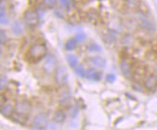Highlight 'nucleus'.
Here are the masks:
<instances>
[{"label":"nucleus","instance_id":"obj_1","mask_svg":"<svg viewBox=\"0 0 157 130\" xmlns=\"http://www.w3.org/2000/svg\"><path fill=\"white\" fill-rule=\"evenodd\" d=\"M47 52V49L46 46L43 44H35L33 45L27 53V57L30 61L32 62H36L39 61L41 58H43L45 56V54Z\"/></svg>","mask_w":157,"mask_h":130},{"label":"nucleus","instance_id":"obj_2","mask_svg":"<svg viewBox=\"0 0 157 130\" xmlns=\"http://www.w3.org/2000/svg\"><path fill=\"white\" fill-rule=\"evenodd\" d=\"M14 111L21 115L27 116L31 111V105L26 100H20L17 101L14 106Z\"/></svg>","mask_w":157,"mask_h":130},{"label":"nucleus","instance_id":"obj_3","mask_svg":"<svg viewBox=\"0 0 157 130\" xmlns=\"http://www.w3.org/2000/svg\"><path fill=\"white\" fill-rule=\"evenodd\" d=\"M67 82V75L66 73V69L62 67H58L55 68V82L60 85L64 86Z\"/></svg>","mask_w":157,"mask_h":130},{"label":"nucleus","instance_id":"obj_4","mask_svg":"<svg viewBox=\"0 0 157 130\" xmlns=\"http://www.w3.org/2000/svg\"><path fill=\"white\" fill-rule=\"evenodd\" d=\"M48 115L44 113H37L34 117V126L32 128H43L48 124Z\"/></svg>","mask_w":157,"mask_h":130},{"label":"nucleus","instance_id":"obj_5","mask_svg":"<svg viewBox=\"0 0 157 130\" xmlns=\"http://www.w3.org/2000/svg\"><path fill=\"white\" fill-rule=\"evenodd\" d=\"M56 68V58L53 56L52 54L47 55V57L44 61L43 64V69L46 73L51 74L53 71H55Z\"/></svg>","mask_w":157,"mask_h":130},{"label":"nucleus","instance_id":"obj_6","mask_svg":"<svg viewBox=\"0 0 157 130\" xmlns=\"http://www.w3.org/2000/svg\"><path fill=\"white\" fill-rule=\"evenodd\" d=\"M121 71L123 73V75L126 78V79H130V77L132 76L133 73V67H132V63L128 58H124L122 60L121 65Z\"/></svg>","mask_w":157,"mask_h":130},{"label":"nucleus","instance_id":"obj_7","mask_svg":"<svg viewBox=\"0 0 157 130\" xmlns=\"http://www.w3.org/2000/svg\"><path fill=\"white\" fill-rule=\"evenodd\" d=\"M139 21H140V27L143 28L144 30L146 31H152L154 30V25L153 23L149 19L148 17H146L143 13H140L139 15Z\"/></svg>","mask_w":157,"mask_h":130},{"label":"nucleus","instance_id":"obj_8","mask_svg":"<svg viewBox=\"0 0 157 130\" xmlns=\"http://www.w3.org/2000/svg\"><path fill=\"white\" fill-rule=\"evenodd\" d=\"M72 99V94L69 90H63L58 95V102L61 106H67Z\"/></svg>","mask_w":157,"mask_h":130},{"label":"nucleus","instance_id":"obj_9","mask_svg":"<svg viewBox=\"0 0 157 130\" xmlns=\"http://www.w3.org/2000/svg\"><path fill=\"white\" fill-rule=\"evenodd\" d=\"M144 87L148 91H154L157 88V76L155 74H150L144 81Z\"/></svg>","mask_w":157,"mask_h":130},{"label":"nucleus","instance_id":"obj_10","mask_svg":"<svg viewBox=\"0 0 157 130\" xmlns=\"http://www.w3.org/2000/svg\"><path fill=\"white\" fill-rule=\"evenodd\" d=\"M25 21L26 23V25H30V26H33L35 25L36 23H37V20H38V16L36 14V11L34 10H26L25 12Z\"/></svg>","mask_w":157,"mask_h":130},{"label":"nucleus","instance_id":"obj_11","mask_svg":"<svg viewBox=\"0 0 157 130\" xmlns=\"http://www.w3.org/2000/svg\"><path fill=\"white\" fill-rule=\"evenodd\" d=\"M14 113V106L11 103H3L0 107V113L5 117H10L11 114Z\"/></svg>","mask_w":157,"mask_h":130},{"label":"nucleus","instance_id":"obj_12","mask_svg":"<svg viewBox=\"0 0 157 130\" xmlns=\"http://www.w3.org/2000/svg\"><path fill=\"white\" fill-rule=\"evenodd\" d=\"M101 77H102L101 72L94 68H90L86 71V78L90 81H94V82L100 81Z\"/></svg>","mask_w":157,"mask_h":130},{"label":"nucleus","instance_id":"obj_13","mask_svg":"<svg viewBox=\"0 0 157 130\" xmlns=\"http://www.w3.org/2000/svg\"><path fill=\"white\" fill-rule=\"evenodd\" d=\"M67 115L65 113V111L62 109H58L54 113L53 115V122L55 124H63L66 121Z\"/></svg>","mask_w":157,"mask_h":130},{"label":"nucleus","instance_id":"obj_14","mask_svg":"<svg viewBox=\"0 0 157 130\" xmlns=\"http://www.w3.org/2000/svg\"><path fill=\"white\" fill-rule=\"evenodd\" d=\"M11 30L14 33V35L16 36H20L22 35L24 32V25L21 21H16L13 23L12 26H11Z\"/></svg>","mask_w":157,"mask_h":130},{"label":"nucleus","instance_id":"obj_15","mask_svg":"<svg viewBox=\"0 0 157 130\" xmlns=\"http://www.w3.org/2000/svg\"><path fill=\"white\" fill-rule=\"evenodd\" d=\"M91 62L94 66H95L96 67H100L103 68L106 66V61L104 58H102L101 56H94L91 58Z\"/></svg>","mask_w":157,"mask_h":130},{"label":"nucleus","instance_id":"obj_16","mask_svg":"<svg viewBox=\"0 0 157 130\" xmlns=\"http://www.w3.org/2000/svg\"><path fill=\"white\" fill-rule=\"evenodd\" d=\"M117 32L115 30H109L107 36H108V42L110 44H113L117 40Z\"/></svg>","mask_w":157,"mask_h":130},{"label":"nucleus","instance_id":"obj_17","mask_svg":"<svg viewBox=\"0 0 157 130\" xmlns=\"http://www.w3.org/2000/svg\"><path fill=\"white\" fill-rule=\"evenodd\" d=\"M67 63L68 65L71 67H76L78 66V58L75 56L74 54H67Z\"/></svg>","mask_w":157,"mask_h":130},{"label":"nucleus","instance_id":"obj_18","mask_svg":"<svg viewBox=\"0 0 157 130\" xmlns=\"http://www.w3.org/2000/svg\"><path fill=\"white\" fill-rule=\"evenodd\" d=\"M76 46H77V40L75 39L68 40L65 44V48L67 51H73V50H75Z\"/></svg>","mask_w":157,"mask_h":130},{"label":"nucleus","instance_id":"obj_19","mask_svg":"<svg viewBox=\"0 0 157 130\" xmlns=\"http://www.w3.org/2000/svg\"><path fill=\"white\" fill-rule=\"evenodd\" d=\"M86 71L87 70L84 68L83 66H78V67H77V68L75 70L77 75L78 77H81V78H86Z\"/></svg>","mask_w":157,"mask_h":130},{"label":"nucleus","instance_id":"obj_20","mask_svg":"<svg viewBox=\"0 0 157 130\" xmlns=\"http://www.w3.org/2000/svg\"><path fill=\"white\" fill-rule=\"evenodd\" d=\"M9 84V81L7 79V77L5 76H0V91H3L8 87Z\"/></svg>","mask_w":157,"mask_h":130},{"label":"nucleus","instance_id":"obj_21","mask_svg":"<svg viewBox=\"0 0 157 130\" xmlns=\"http://www.w3.org/2000/svg\"><path fill=\"white\" fill-rule=\"evenodd\" d=\"M125 4L130 9H136L140 5V0H125Z\"/></svg>","mask_w":157,"mask_h":130},{"label":"nucleus","instance_id":"obj_22","mask_svg":"<svg viewBox=\"0 0 157 130\" xmlns=\"http://www.w3.org/2000/svg\"><path fill=\"white\" fill-rule=\"evenodd\" d=\"M88 50L90 52H101L100 46L96 43H91L90 45H88Z\"/></svg>","mask_w":157,"mask_h":130},{"label":"nucleus","instance_id":"obj_23","mask_svg":"<svg viewBox=\"0 0 157 130\" xmlns=\"http://www.w3.org/2000/svg\"><path fill=\"white\" fill-rule=\"evenodd\" d=\"M85 39H86V36H85V34L82 33V32L78 33V34L76 35V38H75V40H77V42H78H78H83V41L85 40Z\"/></svg>","mask_w":157,"mask_h":130},{"label":"nucleus","instance_id":"obj_24","mask_svg":"<svg viewBox=\"0 0 157 130\" xmlns=\"http://www.w3.org/2000/svg\"><path fill=\"white\" fill-rule=\"evenodd\" d=\"M59 1H60V4L64 9H69L71 6L70 0H59Z\"/></svg>","mask_w":157,"mask_h":130},{"label":"nucleus","instance_id":"obj_25","mask_svg":"<svg viewBox=\"0 0 157 130\" xmlns=\"http://www.w3.org/2000/svg\"><path fill=\"white\" fill-rule=\"evenodd\" d=\"M131 40H132V36H131L130 35H126V36H124V38H123V40H122V43H123V44H124V45L129 44V43L131 42Z\"/></svg>","mask_w":157,"mask_h":130},{"label":"nucleus","instance_id":"obj_26","mask_svg":"<svg viewBox=\"0 0 157 130\" xmlns=\"http://www.w3.org/2000/svg\"><path fill=\"white\" fill-rule=\"evenodd\" d=\"M43 2L48 8H52L56 4V0H43Z\"/></svg>","mask_w":157,"mask_h":130},{"label":"nucleus","instance_id":"obj_27","mask_svg":"<svg viewBox=\"0 0 157 130\" xmlns=\"http://www.w3.org/2000/svg\"><path fill=\"white\" fill-rule=\"evenodd\" d=\"M6 10V9H5V4H4V2L3 1H0V17L1 16H3V15H5V11Z\"/></svg>","mask_w":157,"mask_h":130},{"label":"nucleus","instance_id":"obj_28","mask_svg":"<svg viewBox=\"0 0 157 130\" xmlns=\"http://www.w3.org/2000/svg\"><path fill=\"white\" fill-rule=\"evenodd\" d=\"M106 80H107L109 82H115V80H116V76L114 75V74H108L107 77H106Z\"/></svg>","mask_w":157,"mask_h":130},{"label":"nucleus","instance_id":"obj_29","mask_svg":"<svg viewBox=\"0 0 157 130\" xmlns=\"http://www.w3.org/2000/svg\"><path fill=\"white\" fill-rule=\"evenodd\" d=\"M8 21H9V19L7 18L6 15H3V16L0 17V23H1V24H7Z\"/></svg>","mask_w":157,"mask_h":130},{"label":"nucleus","instance_id":"obj_30","mask_svg":"<svg viewBox=\"0 0 157 130\" xmlns=\"http://www.w3.org/2000/svg\"><path fill=\"white\" fill-rule=\"evenodd\" d=\"M6 40V35L5 32H0V41H3Z\"/></svg>","mask_w":157,"mask_h":130},{"label":"nucleus","instance_id":"obj_31","mask_svg":"<svg viewBox=\"0 0 157 130\" xmlns=\"http://www.w3.org/2000/svg\"><path fill=\"white\" fill-rule=\"evenodd\" d=\"M4 96L2 95V94H0V107L2 106V104L4 103Z\"/></svg>","mask_w":157,"mask_h":130}]
</instances>
